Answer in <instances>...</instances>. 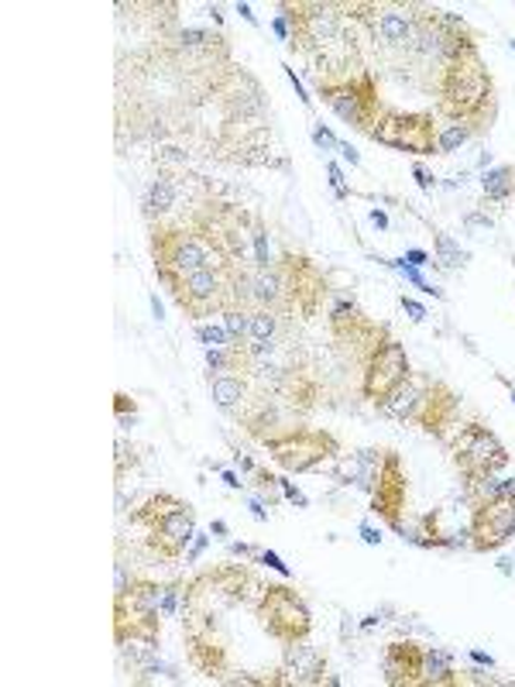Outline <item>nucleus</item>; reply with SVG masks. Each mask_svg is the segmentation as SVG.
<instances>
[{"label": "nucleus", "instance_id": "26", "mask_svg": "<svg viewBox=\"0 0 515 687\" xmlns=\"http://www.w3.org/2000/svg\"><path fill=\"white\" fill-rule=\"evenodd\" d=\"M437 248H440V265H447V268H458V265L468 261V255L458 245H453L447 234H437Z\"/></svg>", "mask_w": 515, "mask_h": 687}, {"label": "nucleus", "instance_id": "12", "mask_svg": "<svg viewBox=\"0 0 515 687\" xmlns=\"http://www.w3.org/2000/svg\"><path fill=\"white\" fill-rule=\"evenodd\" d=\"M471 550L474 554H492L502 550L515 536V495H498V498H481L471 509Z\"/></svg>", "mask_w": 515, "mask_h": 687}, {"label": "nucleus", "instance_id": "10", "mask_svg": "<svg viewBox=\"0 0 515 687\" xmlns=\"http://www.w3.org/2000/svg\"><path fill=\"white\" fill-rule=\"evenodd\" d=\"M372 513L388 526V529H403V513L409 505V474L406 464L396 451H382L375 482H372Z\"/></svg>", "mask_w": 515, "mask_h": 687}, {"label": "nucleus", "instance_id": "31", "mask_svg": "<svg viewBox=\"0 0 515 687\" xmlns=\"http://www.w3.org/2000/svg\"><path fill=\"white\" fill-rule=\"evenodd\" d=\"M330 183H333V190H337V196H347L344 179H341V169H337V165H330Z\"/></svg>", "mask_w": 515, "mask_h": 687}, {"label": "nucleus", "instance_id": "16", "mask_svg": "<svg viewBox=\"0 0 515 687\" xmlns=\"http://www.w3.org/2000/svg\"><path fill=\"white\" fill-rule=\"evenodd\" d=\"M282 674H289L286 684H320L326 674V656L307 646V640L289 643L282 656Z\"/></svg>", "mask_w": 515, "mask_h": 687}, {"label": "nucleus", "instance_id": "37", "mask_svg": "<svg viewBox=\"0 0 515 687\" xmlns=\"http://www.w3.org/2000/svg\"><path fill=\"white\" fill-rule=\"evenodd\" d=\"M372 221H375V227H388V217H385L382 211H375V214H372Z\"/></svg>", "mask_w": 515, "mask_h": 687}, {"label": "nucleus", "instance_id": "8", "mask_svg": "<svg viewBox=\"0 0 515 687\" xmlns=\"http://www.w3.org/2000/svg\"><path fill=\"white\" fill-rule=\"evenodd\" d=\"M437 121L433 114H419V110H391L385 107L378 114L375 128L368 131L372 141L396 148V152L409 155H433L437 152Z\"/></svg>", "mask_w": 515, "mask_h": 687}, {"label": "nucleus", "instance_id": "30", "mask_svg": "<svg viewBox=\"0 0 515 687\" xmlns=\"http://www.w3.org/2000/svg\"><path fill=\"white\" fill-rule=\"evenodd\" d=\"M403 310H406L416 323H419V320H427V310H422L419 303H412V300H403Z\"/></svg>", "mask_w": 515, "mask_h": 687}, {"label": "nucleus", "instance_id": "1", "mask_svg": "<svg viewBox=\"0 0 515 687\" xmlns=\"http://www.w3.org/2000/svg\"><path fill=\"white\" fill-rule=\"evenodd\" d=\"M437 97H440V114L450 125H464L471 131H484L495 121V79L484 69L481 55H464L453 58L440 69L437 79Z\"/></svg>", "mask_w": 515, "mask_h": 687}, {"label": "nucleus", "instance_id": "23", "mask_svg": "<svg viewBox=\"0 0 515 687\" xmlns=\"http://www.w3.org/2000/svg\"><path fill=\"white\" fill-rule=\"evenodd\" d=\"M422 674H427V684H453V661L443 650H427V661H422Z\"/></svg>", "mask_w": 515, "mask_h": 687}, {"label": "nucleus", "instance_id": "24", "mask_svg": "<svg viewBox=\"0 0 515 687\" xmlns=\"http://www.w3.org/2000/svg\"><path fill=\"white\" fill-rule=\"evenodd\" d=\"M471 128H464V125H450V128H443V131H437V155H450V152H458L461 144H468L471 141Z\"/></svg>", "mask_w": 515, "mask_h": 687}, {"label": "nucleus", "instance_id": "41", "mask_svg": "<svg viewBox=\"0 0 515 687\" xmlns=\"http://www.w3.org/2000/svg\"><path fill=\"white\" fill-rule=\"evenodd\" d=\"M512 402H515V399H512Z\"/></svg>", "mask_w": 515, "mask_h": 687}, {"label": "nucleus", "instance_id": "27", "mask_svg": "<svg viewBox=\"0 0 515 687\" xmlns=\"http://www.w3.org/2000/svg\"><path fill=\"white\" fill-rule=\"evenodd\" d=\"M196 341H203L206 347H227L230 344V334L224 331V326H206V323H200L196 326Z\"/></svg>", "mask_w": 515, "mask_h": 687}, {"label": "nucleus", "instance_id": "36", "mask_svg": "<svg viewBox=\"0 0 515 687\" xmlns=\"http://www.w3.org/2000/svg\"><path fill=\"white\" fill-rule=\"evenodd\" d=\"M416 179H419V186H422V190H430V186H433V183H430V175L422 172V169H416Z\"/></svg>", "mask_w": 515, "mask_h": 687}, {"label": "nucleus", "instance_id": "9", "mask_svg": "<svg viewBox=\"0 0 515 687\" xmlns=\"http://www.w3.org/2000/svg\"><path fill=\"white\" fill-rule=\"evenodd\" d=\"M409 375H412V365H409L406 347L396 337L385 334L378 344L368 347L365 365H361V396L378 406L388 393H396Z\"/></svg>", "mask_w": 515, "mask_h": 687}, {"label": "nucleus", "instance_id": "18", "mask_svg": "<svg viewBox=\"0 0 515 687\" xmlns=\"http://www.w3.org/2000/svg\"><path fill=\"white\" fill-rule=\"evenodd\" d=\"M375 32L388 45H412V39H416V14H412V8H385L378 14Z\"/></svg>", "mask_w": 515, "mask_h": 687}, {"label": "nucleus", "instance_id": "35", "mask_svg": "<svg viewBox=\"0 0 515 687\" xmlns=\"http://www.w3.org/2000/svg\"><path fill=\"white\" fill-rule=\"evenodd\" d=\"M337 152H341V155H344V159H347L351 165H357V162H361V159H357V152H354V148H351V144H341V148H337Z\"/></svg>", "mask_w": 515, "mask_h": 687}, {"label": "nucleus", "instance_id": "22", "mask_svg": "<svg viewBox=\"0 0 515 687\" xmlns=\"http://www.w3.org/2000/svg\"><path fill=\"white\" fill-rule=\"evenodd\" d=\"M276 334H279V313L255 307L251 323H248V341L251 344H268V341H276Z\"/></svg>", "mask_w": 515, "mask_h": 687}, {"label": "nucleus", "instance_id": "34", "mask_svg": "<svg viewBox=\"0 0 515 687\" xmlns=\"http://www.w3.org/2000/svg\"><path fill=\"white\" fill-rule=\"evenodd\" d=\"M361 536H365L368 544H382V533H375L372 526H361Z\"/></svg>", "mask_w": 515, "mask_h": 687}, {"label": "nucleus", "instance_id": "32", "mask_svg": "<svg viewBox=\"0 0 515 687\" xmlns=\"http://www.w3.org/2000/svg\"><path fill=\"white\" fill-rule=\"evenodd\" d=\"M261 560H265L268 567H276V571H279V575H286V578H289V567H286V563H282V560H279L276 554H261Z\"/></svg>", "mask_w": 515, "mask_h": 687}, {"label": "nucleus", "instance_id": "14", "mask_svg": "<svg viewBox=\"0 0 515 687\" xmlns=\"http://www.w3.org/2000/svg\"><path fill=\"white\" fill-rule=\"evenodd\" d=\"M286 24H292V49L313 52L341 35V18L333 4H286L282 8Z\"/></svg>", "mask_w": 515, "mask_h": 687}, {"label": "nucleus", "instance_id": "5", "mask_svg": "<svg viewBox=\"0 0 515 687\" xmlns=\"http://www.w3.org/2000/svg\"><path fill=\"white\" fill-rule=\"evenodd\" d=\"M255 619L261 630L282 646L310 640V633H313V615H310L307 602L299 599V591H292L289 584L261 588L258 602H255Z\"/></svg>", "mask_w": 515, "mask_h": 687}, {"label": "nucleus", "instance_id": "38", "mask_svg": "<svg viewBox=\"0 0 515 687\" xmlns=\"http://www.w3.org/2000/svg\"><path fill=\"white\" fill-rule=\"evenodd\" d=\"M409 261H412V265H427V255H422V251H412Z\"/></svg>", "mask_w": 515, "mask_h": 687}, {"label": "nucleus", "instance_id": "25", "mask_svg": "<svg viewBox=\"0 0 515 687\" xmlns=\"http://www.w3.org/2000/svg\"><path fill=\"white\" fill-rule=\"evenodd\" d=\"M248 323H251V310H224V331L230 334V344L248 341Z\"/></svg>", "mask_w": 515, "mask_h": 687}, {"label": "nucleus", "instance_id": "28", "mask_svg": "<svg viewBox=\"0 0 515 687\" xmlns=\"http://www.w3.org/2000/svg\"><path fill=\"white\" fill-rule=\"evenodd\" d=\"M313 141H316V144L323 148V152H333V148H341V141H337V138H333V135H330L326 128H320V125L313 128Z\"/></svg>", "mask_w": 515, "mask_h": 687}, {"label": "nucleus", "instance_id": "33", "mask_svg": "<svg viewBox=\"0 0 515 687\" xmlns=\"http://www.w3.org/2000/svg\"><path fill=\"white\" fill-rule=\"evenodd\" d=\"M282 492H286V495H289V498H292L296 505H307V498H302V495H299V489H292L289 482H282Z\"/></svg>", "mask_w": 515, "mask_h": 687}, {"label": "nucleus", "instance_id": "6", "mask_svg": "<svg viewBox=\"0 0 515 687\" xmlns=\"http://www.w3.org/2000/svg\"><path fill=\"white\" fill-rule=\"evenodd\" d=\"M450 454L468 485H478L484 477H495L508 468L505 443L495 437V430H489L478 420L458 427V433L450 437Z\"/></svg>", "mask_w": 515, "mask_h": 687}, {"label": "nucleus", "instance_id": "40", "mask_svg": "<svg viewBox=\"0 0 515 687\" xmlns=\"http://www.w3.org/2000/svg\"><path fill=\"white\" fill-rule=\"evenodd\" d=\"M512 52H515V42H512Z\"/></svg>", "mask_w": 515, "mask_h": 687}, {"label": "nucleus", "instance_id": "7", "mask_svg": "<svg viewBox=\"0 0 515 687\" xmlns=\"http://www.w3.org/2000/svg\"><path fill=\"white\" fill-rule=\"evenodd\" d=\"M268 454L276 458V464L289 474L313 471L326 461L341 454V440L330 430H310V427H296L279 437H265Z\"/></svg>", "mask_w": 515, "mask_h": 687}, {"label": "nucleus", "instance_id": "39", "mask_svg": "<svg viewBox=\"0 0 515 687\" xmlns=\"http://www.w3.org/2000/svg\"><path fill=\"white\" fill-rule=\"evenodd\" d=\"M471 656H474V661H478V664H489V667L495 664V661H492V656H484V653H471Z\"/></svg>", "mask_w": 515, "mask_h": 687}, {"label": "nucleus", "instance_id": "17", "mask_svg": "<svg viewBox=\"0 0 515 687\" xmlns=\"http://www.w3.org/2000/svg\"><path fill=\"white\" fill-rule=\"evenodd\" d=\"M210 393H214V402L224 409V412H240L248 406L251 393H248V375H237V372H221L210 378Z\"/></svg>", "mask_w": 515, "mask_h": 687}, {"label": "nucleus", "instance_id": "11", "mask_svg": "<svg viewBox=\"0 0 515 687\" xmlns=\"http://www.w3.org/2000/svg\"><path fill=\"white\" fill-rule=\"evenodd\" d=\"M279 272H282V282H286L282 313H299L302 320L316 316L323 296H326V279H323L320 268L307 255L286 251L282 261H279Z\"/></svg>", "mask_w": 515, "mask_h": 687}, {"label": "nucleus", "instance_id": "15", "mask_svg": "<svg viewBox=\"0 0 515 687\" xmlns=\"http://www.w3.org/2000/svg\"><path fill=\"white\" fill-rule=\"evenodd\" d=\"M422 661H427V650L416 643H388L385 656H382V670H385V684L391 687H416L427 684V674H422Z\"/></svg>", "mask_w": 515, "mask_h": 687}, {"label": "nucleus", "instance_id": "29", "mask_svg": "<svg viewBox=\"0 0 515 687\" xmlns=\"http://www.w3.org/2000/svg\"><path fill=\"white\" fill-rule=\"evenodd\" d=\"M179 588H183V584H169V588L162 591V615H172V612H175V599H179Z\"/></svg>", "mask_w": 515, "mask_h": 687}, {"label": "nucleus", "instance_id": "3", "mask_svg": "<svg viewBox=\"0 0 515 687\" xmlns=\"http://www.w3.org/2000/svg\"><path fill=\"white\" fill-rule=\"evenodd\" d=\"M323 104L341 117L344 125L357 128V131H372L378 114L385 110L382 97H378V83L372 73H344L337 79H320L316 83Z\"/></svg>", "mask_w": 515, "mask_h": 687}, {"label": "nucleus", "instance_id": "4", "mask_svg": "<svg viewBox=\"0 0 515 687\" xmlns=\"http://www.w3.org/2000/svg\"><path fill=\"white\" fill-rule=\"evenodd\" d=\"M151 255H155L159 279L165 286L172 279H183V276L196 272V268H206L217 258H224L206 237H200L196 230H186V227H155L151 230Z\"/></svg>", "mask_w": 515, "mask_h": 687}, {"label": "nucleus", "instance_id": "21", "mask_svg": "<svg viewBox=\"0 0 515 687\" xmlns=\"http://www.w3.org/2000/svg\"><path fill=\"white\" fill-rule=\"evenodd\" d=\"M481 186H484V196L489 200H508L512 190H515V169L512 165H495L484 172L481 179Z\"/></svg>", "mask_w": 515, "mask_h": 687}, {"label": "nucleus", "instance_id": "20", "mask_svg": "<svg viewBox=\"0 0 515 687\" xmlns=\"http://www.w3.org/2000/svg\"><path fill=\"white\" fill-rule=\"evenodd\" d=\"M175 200H179L175 183H172L169 175H159L155 183L148 186V200H144V206H148V214H151V217H162V214H169V211H172Z\"/></svg>", "mask_w": 515, "mask_h": 687}, {"label": "nucleus", "instance_id": "13", "mask_svg": "<svg viewBox=\"0 0 515 687\" xmlns=\"http://www.w3.org/2000/svg\"><path fill=\"white\" fill-rule=\"evenodd\" d=\"M458 409H461V396L447 382L419 378V402L409 416V423H416L422 433H430L437 440H447L450 427L458 423Z\"/></svg>", "mask_w": 515, "mask_h": 687}, {"label": "nucleus", "instance_id": "19", "mask_svg": "<svg viewBox=\"0 0 515 687\" xmlns=\"http://www.w3.org/2000/svg\"><path fill=\"white\" fill-rule=\"evenodd\" d=\"M416 402H419V375H409L396 393H388L382 402H378V409L385 412V416H396V420H409L412 416V409H416Z\"/></svg>", "mask_w": 515, "mask_h": 687}, {"label": "nucleus", "instance_id": "2", "mask_svg": "<svg viewBox=\"0 0 515 687\" xmlns=\"http://www.w3.org/2000/svg\"><path fill=\"white\" fill-rule=\"evenodd\" d=\"M144 529V544L148 550L162 557V560H179L186 554V547L196 540V513L193 505L175 498L169 492L151 495L141 509L131 516Z\"/></svg>", "mask_w": 515, "mask_h": 687}]
</instances>
